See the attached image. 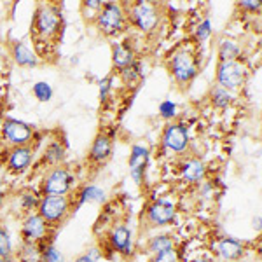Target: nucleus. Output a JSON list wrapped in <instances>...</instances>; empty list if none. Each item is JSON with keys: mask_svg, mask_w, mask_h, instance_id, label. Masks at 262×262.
<instances>
[{"mask_svg": "<svg viewBox=\"0 0 262 262\" xmlns=\"http://www.w3.org/2000/svg\"><path fill=\"white\" fill-rule=\"evenodd\" d=\"M63 28H65V21H63L61 7L58 4H37L30 27V35L35 42V51H39L42 44H46V48H54L61 40Z\"/></svg>", "mask_w": 262, "mask_h": 262, "instance_id": "f257e3e1", "label": "nucleus"}, {"mask_svg": "<svg viewBox=\"0 0 262 262\" xmlns=\"http://www.w3.org/2000/svg\"><path fill=\"white\" fill-rule=\"evenodd\" d=\"M124 9L128 23L143 35H154L161 28L164 18L161 4L138 0V2L124 4Z\"/></svg>", "mask_w": 262, "mask_h": 262, "instance_id": "f03ea898", "label": "nucleus"}, {"mask_svg": "<svg viewBox=\"0 0 262 262\" xmlns=\"http://www.w3.org/2000/svg\"><path fill=\"white\" fill-rule=\"evenodd\" d=\"M75 182L77 179L70 166L67 164L53 166L42 175L39 194L40 196H70L75 189Z\"/></svg>", "mask_w": 262, "mask_h": 262, "instance_id": "7ed1b4c3", "label": "nucleus"}, {"mask_svg": "<svg viewBox=\"0 0 262 262\" xmlns=\"http://www.w3.org/2000/svg\"><path fill=\"white\" fill-rule=\"evenodd\" d=\"M168 72L179 86H187L200 74L198 58L189 48H179L168 58Z\"/></svg>", "mask_w": 262, "mask_h": 262, "instance_id": "20e7f679", "label": "nucleus"}, {"mask_svg": "<svg viewBox=\"0 0 262 262\" xmlns=\"http://www.w3.org/2000/svg\"><path fill=\"white\" fill-rule=\"evenodd\" d=\"M95 25L105 37H117L124 32L128 19H126V9L122 2H103L101 9L95 18Z\"/></svg>", "mask_w": 262, "mask_h": 262, "instance_id": "39448f33", "label": "nucleus"}, {"mask_svg": "<svg viewBox=\"0 0 262 262\" xmlns=\"http://www.w3.org/2000/svg\"><path fill=\"white\" fill-rule=\"evenodd\" d=\"M37 213L56 231L74 213L70 196H42Z\"/></svg>", "mask_w": 262, "mask_h": 262, "instance_id": "423d86ee", "label": "nucleus"}, {"mask_svg": "<svg viewBox=\"0 0 262 262\" xmlns=\"http://www.w3.org/2000/svg\"><path fill=\"white\" fill-rule=\"evenodd\" d=\"M35 137V128L32 124L14 117H4L0 124V143L6 145L7 149L11 147H21L33 143Z\"/></svg>", "mask_w": 262, "mask_h": 262, "instance_id": "0eeeda50", "label": "nucleus"}, {"mask_svg": "<svg viewBox=\"0 0 262 262\" xmlns=\"http://www.w3.org/2000/svg\"><path fill=\"white\" fill-rule=\"evenodd\" d=\"M19 234H21L23 243H32V245H39L40 247V245L46 242H53L54 229L35 212V213H30V215H27V217H23Z\"/></svg>", "mask_w": 262, "mask_h": 262, "instance_id": "6e6552de", "label": "nucleus"}, {"mask_svg": "<svg viewBox=\"0 0 262 262\" xmlns=\"http://www.w3.org/2000/svg\"><path fill=\"white\" fill-rule=\"evenodd\" d=\"M217 86L226 91H236L247 81V69L242 61H219L217 63Z\"/></svg>", "mask_w": 262, "mask_h": 262, "instance_id": "1a4fd4ad", "label": "nucleus"}, {"mask_svg": "<svg viewBox=\"0 0 262 262\" xmlns=\"http://www.w3.org/2000/svg\"><path fill=\"white\" fill-rule=\"evenodd\" d=\"M161 145L164 150H168L170 154L180 156L191 145V138H189V129L184 122H168L163 129L161 135Z\"/></svg>", "mask_w": 262, "mask_h": 262, "instance_id": "9d476101", "label": "nucleus"}, {"mask_svg": "<svg viewBox=\"0 0 262 262\" xmlns=\"http://www.w3.org/2000/svg\"><path fill=\"white\" fill-rule=\"evenodd\" d=\"M6 158L2 164H6V170L12 175H19V173L27 171L32 166L33 159H35V145H21V147H11V149H4Z\"/></svg>", "mask_w": 262, "mask_h": 262, "instance_id": "9b49d317", "label": "nucleus"}, {"mask_svg": "<svg viewBox=\"0 0 262 262\" xmlns=\"http://www.w3.org/2000/svg\"><path fill=\"white\" fill-rule=\"evenodd\" d=\"M143 219H145L147 226H149L150 229H156V227H166L175 222L177 208L170 201H164V200L152 201L145 208V212H143Z\"/></svg>", "mask_w": 262, "mask_h": 262, "instance_id": "f8f14e48", "label": "nucleus"}, {"mask_svg": "<svg viewBox=\"0 0 262 262\" xmlns=\"http://www.w3.org/2000/svg\"><path fill=\"white\" fill-rule=\"evenodd\" d=\"M114 149V138L107 131H100L91 142L90 152H88L86 161L91 168H101L111 159Z\"/></svg>", "mask_w": 262, "mask_h": 262, "instance_id": "ddd939ff", "label": "nucleus"}, {"mask_svg": "<svg viewBox=\"0 0 262 262\" xmlns=\"http://www.w3.org/2000/svg\"><path fill=\"white\" fill-rule=\"evenodd\" d=\"M107 243L111 245L112 252H117L121 255L128 257L133 252V234L126 224H116L108 232Z\"/></svg>", "mask_w": 262, "mask_h": 262, "instance_id": "4468645a", "label": "nucleus"}, {"mask_svg": "<svg viewBox=\"0 0 262 262\" xmlns=\"http://www.w3.org/2000/svg\"><path fill=\"white\" fill-rule=\"evenodd\" d=\"M40 194L32 187H23L19 189L18 192L12 196V203H16V208H12V212L18 213L21 217H27L30 213H35L37 208H39V203H40Z\"/></svg>", "mask_w": 262, "mask_h": 262, "instance_id": "2eb2a0df", "label": "nucleus"}, {"mask_svg": "<svg viewBox=\"0 0 262 262\" xmlns=\"http://www.w3.org/2000/svg\"><path fill=\"white\" fill-rule=\"evenodd\" d=\"M149 156L150 152L147 147L143 145H133L129 150V173H131V179L135 180V184L142 185L143 182V175H145V168L147 163H149Z\"/></svg>", "mask_w": 262, "mask_h": 262, "instance_id": "dca6fc26", "label": "nucleus"}, {"mask_svg": "<svg viewBox=\"0 0 262 262\" xmlns=\"http://www.w3.org/2000/svg\"><path fill=\"white\" fill-rule=\"evenodd\" d=\"M9 54L12 61L23 69H35L39 65V56L35 51L28 48L23 40H11L9 42Z\"/></svg>", "mask_w": 262, "mask_h": 262, "instance_id": "f3484780", "label": "nucleus"}, {"mask_svg": "<svg viewBox=\"0 0 262 262\" xmlns=\"http://www.w3.org/2000/svg\"><path fill=\"white\" fill-rule=\"evenodd\" d=\"M72 206H74V212L79 206L86 205V203H103L105 201V191L95 184H86L81 185L79 189H74L70 194Z\"/></svg>", "mask_w": 262, "mask_h": 262, "instance_id": "a211bd4d", "label": "nucleus"}, {"mask_svg": "<svg viewBox=\"0 0 262 262\" xmlns=\"http://www.w3.org/2000/svg\"><path fill=\"white\" fill-rule=\"evenodd\" d=\"M215 252L221 257L222 260L226 262H238L243 259L245 255V245L236 238H221L215 245Z\"/></svg>", "mask_w": 262, "mask_h": 262, "instance_id": "6ab92c4d", "label": "nucleus"}, {"mask_svg": "<svg viewBox=\"0 0 262 262\" xmlns=\"http://www.w3.org/2000/svg\"><path fill=\"white\" fill-rule=\"evenodd\" d=\"M137 61L135 58V49L133 46L126 42H114L112 44V67L117 72H122L124 69H128L129 65Z\"/></svg>", "mask_w": 262, "mask_h": 262, "instance_id": "aec40b11", "label": "nucleus"}, {"mask_svg": "<svg viewBox=\"0 0 262 262\" xmlns=\"http://www.w3.org/2000/svg\"><path fill=\"white\" fill-rule=\"evenodd\" d=\"M180 175L187 184H198L205 179L206 166L200 158H187L180 163Z\"/></svg>", "mask_w": 262, "mask_h": 262, "instance_id": "412c9836", "label": "nucleus"}, {"mask_svg": "<svg viewBox=\"0 0 262 262\" xmlns=\"http://www.w3.org/2000/svg\"><path fill=\"white\" fill-rule=\"evenodd\" d=\"M65 159H67V147H65V143H63V142L54 138V140H51L48 145H46L42 161L48 164L49 168L65 164Z\"/></svg>", "mask_w": 262, "mask_h": 262, "instance_id": "4be33fe9", "label": "nucleus"}, {"mask_svg": "<svg viewBox=\"0 0 262 262\" xmlns=\"http://www.w3.org/2000/svg\"><path fill=\"white\" fill-rule=\"evenodd\" d=\"M217 53L219 61H238V58L242 56V46L238 44V40L224 37L217 44Z\"/></svg>", "mask_w": 262, "mask_h": 262, "instance_id": "5701e85b", "label": "nucleus"}, {"mask_svg": "<svg viewBox=\"0 0 262 262\" xmlns=\"http://www.w3.org/2000/svg\"><path fill=\"white\" fill-rule=\"evenodd\" d=\"M175 245H177L175 236L161 232V234H154L152 238H149V242H147V250H149L152 255H156V253H159V252L175 248Z\"/></svg>", "mask_w": 262, "mask_h": 262, "instance_id": "b1692460", "label": "nucleus"}, {"mask_svg": "<svg viewBox=\"0 0 262 262\" xmlns=\"http://www.w3.org/2000/svg\"><path fill=\"white\" fill-rule=\"evenodd\" d=\"M0 262H16L14 247H12L11 234L0 224Z\"/></svg>", "mask_w": 262, "mask_h": 262, "instance_id": "393cba45", "label": "nucleus"}, {"mask_svg": "<svg viewBox=\"0 0 262 262\" xmlns=\"http://www.w3.org/2000/svg\"><path fill=\"white\" fill-rule=\"evenodd\" d=\"M16 262H40V247L32 243H21L16 253Z\"/></svg>", "mask_w": 262, "mask_h": 262, "instance_id": "a878e982", "label": "nucleus"}, {"mask_svg": "<svg viewBox=\"0 0 262 262\" xmlns=\"http://www.w3.org/2000/svg\"><path fill=\"white\" fill-rule=\"evenodd\" d=\"M210 100H212V105L215 108H227L232 103V95L229 91L215 86L210 91Z\"/></svg>", "mask_w": 262, "mask_h": 262, "instance_id": "bb28decb", "label": "nucleus"}, {"mask_svg": "<svg viewBox=\"0 0 262 262\" xmlns=\"http://www.w3.org/2000/svg\"><path fill=\"white\" fill-rule=\"evenodd\" d=\"M40 262H65V257L53 242H46L40 245Z\"/></svg>", "mask_w": 262, "mask_h": 262, "instance_id": "cd10ccee", "label": "nucleus"}, {"mask_svg": "<svg viewBox=\"0 0 262 262\" xmlns=\"http://www.w3.org/2000/svg\"><path fill=\"white\" fill-rule=\"evenodd\" d=\"M32 93H33V96H35V100L37 101H42V103L49 101L51 98H53V95H54L53 88H51V84L46 82V81H39V82L33 84Z\"/></svg>", "mask_w": 262, "mask_h": 262, "instance_id": "c85d7f7f", "label": "nucleus"}, {"mask_svg": "<svg viewBox=\"0 0 262 262\" xmlns=\"http://www.w3.org/2000/svg\"><path fill=\"white\" fill-rule=\"evenodd\" d=\"M119 75L122 77V81L126 84H135L142 79V69H140V63L135 61L133 65H129L128 69H124L122 72H119Z\"/></svg>", "mask_w": 262, "mask_h": 262, "instance_id": "c756f323", "label": "nucleus"}, {"mask_svg": "<svg viewBox=\"0 0 262 262\" xmlns=\"http://www.w3.org/2000/svg\"><path fill=\"white\" fill-rule=\"evenodd\" d=\"M158 111H159V116H161L163 119L171 122L177 117V103H173L171 100H163L161 103H159Z\"/></svg>", "mask_w": 262, "mask_h": 262, "instance_id": "7c9ffc66", "label": "nucleus"}, {"mask_svg": "<svg viewBox=\"0 0 262 262\" xmlns=\"http://www.w3.org/2000/svg\"><path fill=\"white\" fill-rule=\"evenodd\" d=\"M210 35H212V21L208 18L203 19L200 25H198L196 28V40L198 42H205L210 39Z\"/></svg>", "mask_w": 262, "mask_h": 262, "instance_id": "2f4dec72", "label": "nucleus"}, {"mask_svg": "<svg viewBox=\"0 0 262 262\" xmlns=\"http://www.w3.org/2000/svg\"><path fill=\"white\" fill-rule=\"evenodd\" d=\"M101 6H103V2H101V0H84V2L81 4V12L84 16L90 12V14H93L91 18L95 19L96 14H98V11L101 9Z\"/></svg>", "mask_w": 262, "mask_h": 262, "instance_id": "473e14b6", "label": "nucleus"}, {"mask_svg": "<svg viewBox=\"0 0 262 262\" xmlns=\"http://www.w3.org/2000/svg\"><path fill=\"white\" fill-rule=\"evenodd\" d=\"M112 84H114V77L112 75H107L100 81V101L105 103L111 96V91H112Z\"/></svg>", "mask_w": 262, "mask_h": 262, "instance_id": "72a5a7b5", "label": "nucleus"}, {"mask_svg": "<svg viewBox=\"0 0 262 262\" xmlns=\"http://www.w3.org/2000/svg\"><path fill=\"white\" fill-rule=\"evenodd\" d=\"M152 262H180V257L175 248H170V250L156 253V255L152 257Z\"/></svg>", "mask_w": 262, "mask_h": 262, "instance_id": "f704fd0d", "label": "nucleus"}, {"mask_svg": "<svg viewBox=\"0 0 262 262\" xmlns=\"http://www.w3.org/2000/svg\"><path fill=\"white\" fill-rule=\"evenodd\" d=\"M238 7L242 11H248V12H259L260 11V2L259 0H243V2L238 4Z\"/></svg>", "mask_w": 262, "mask_h": 262, "instance_id": "c9c22d12", "label": "nucleus"}, {"mask_svg": "<svg viewBox=\"0 0 262 262\" xmlns=\"http://www.w3.org/2000/svg\"><path fill=\"white\" fill-rule=\"evenodd\" d=\"M75 262H96L95 259H93V257L90 255V253H82V255H79L77 259H75Z\"/></svg>", "mask_w": 262, "mask_h": 262, "instance_id": "e433bc0d", "label": "nucleus"}, {"mask_svg": "<svg viewBox=\"0 0 262 262\" xmlns=\"http://www.w3.org/2000/svg\"><path fill=\"white\" fill-rule=\"evenodd\" d=\"M4 200H6V187H4V182L0 180V208L4 205Z\"/></svg>", "mask_w": 262, "mask_h": 262, "instance_id": "4c0bfd02", "label": "nucleus"}, {"mask_svg": "<svg viewBox=\"0 0 262 262\" xmlns=\"http://www.w3.org/2000/svg\"><path fill=\"white\" fill-rule=\"evenodd\" d=\"M260 222H262V219H260V215H257L255 219H253V227H255L257 231H260Z\"/></svg>", "mask_w": 262, "mask_h": 262, "instance_id": "58836bf2", "label": "nucleus"}, {"mask_svg": "<svg viewBox=\"0 0 262 262\" xmlns=\"http://www.w3.org/2000/svg\"><path fill=\"white\" fill-rule=\"evenodd\" d=\"M192 262H213V259H210V257H198Z\"/></svg>", "mask_w": 262, "mask_h": 262, "instance_id": "ea45409f", "label": "nucleus"}, {"mask_svg": "<svg viewBox=\"0 0 262 262\" xmlns=\"http://www.w3.org/2000/svg\"><path fill=\"white\" fill-rule=\"evenodd\" d=\"M2 67H4V60H2V56H0V70H2Z\"/></svg>", "mask_w": 262, "mask_h": 262, "instance_id": "a19ab883", "label": "nucleus"}, {"mask_svg": "<svg viewBox=\"0 0 262 262\" xmlns=\"http://www.w3.org/2000/svg\"><path fill=\"white\" fill-rule=\"evenodd\" d=\"M0 145H2V143H0Z\"/></svg>", "mask_w": 262, "mask_h": 262, "instance_id": "79ce46f5", "label": "nucleus"}]
</instances>
